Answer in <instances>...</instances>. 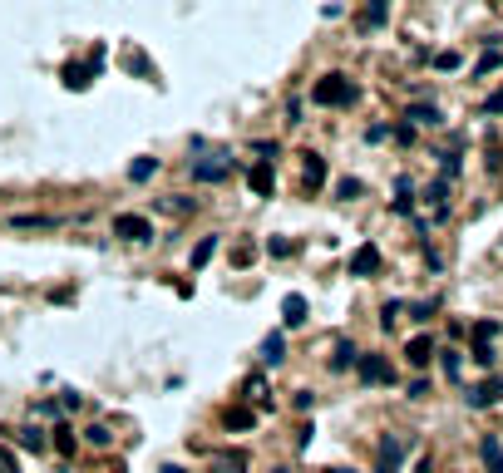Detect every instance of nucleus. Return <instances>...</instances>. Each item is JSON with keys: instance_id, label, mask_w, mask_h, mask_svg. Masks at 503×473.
Masks as SVG:
<instances>
[{"instance_id": "15", "label": "nucleus", "mask_w": 503, "mask_h": 473, "mask_svg": "<svg viewBox=\"0 0 503 473\" xmlns=\"http://www.w3.org/2000/svg\"><path fill=\"white\" fill-rule=\"evenodd\" d=\"M385 15H390V0H370V5H365V15H360V25H365V30H380V25H385Z\"/></svg>"}, {"instance_id": "39", "label": "nucleus", "mask_w": 503, "mask_h": 473, "mask_svg": "<svg viewBox=\"0 0 503 473\" xmlns=\"http://www.w3.org/2000/svg\"><path fill=\"white\" fill-rule=\"evenodd\" d=\"M326 473H350V469H326Z\"/></svg>"}, {"instance_id": "14", "label": "nucleus", "mask_w": 503, "mask_h": 473, "mask_svg": "<svg viewBox=\"0 0 503 473\" xmlns=\"http://www.w3.org/2000/svg\"><path fill=\"white\" fill-rule=\"evenodd\" d=\"M355 360H360V350H355V345H350V340H341V345H336V355H331V370H336V375H341V370H350V365H355Z\"/></svg>"}, {"instance_id": "1", "label": "nucleus", "mask_w": 503, "mask_h": 473, "mask_svg": "<svg viewBox=\"0 0 503 473\" xmlns=\"http://www.w3.org/2000/svg\"><path fill=\"white\" fill-rule=\"evenodd\" d=\"M311 104H321V108H346V104H355V84H350L346 74H326V79L311 89Z\"/></svg>"}, {"instance_id": "31", "label": "nucleus", "mask_w": 503, "mask_h": 473, "mask_svg": "<svg viewBox=\"0 0 503 473\" xmlns=\"http://www.w3.org/2000/svg\"><path fill=\"white\" fill-rule=\"evenodd\" d=\"M395 316H400V301H385V311H380V325H395Z\"/></svg>"}, {"instance_id": "34", "label": "nucleus", "mask_w": 503, "mask_h": 473, "mask_svg": "<svg viewBox=\"0 0 503 473\" xmlns=\"http://www.w3.org/2000/svg\"><path fill=\"white\" fill-rule=\"evenodd\" d=\"M484 113H503V89H499V94H489V104H484Z\"/></svg>"}, {"instance_id": "27", "label": "nucleus", "mask_w": 503, "mask_h": 473, "mask_svg": "<svg viewBox=\"0 0 503 473\" xmlns=\"http://www.w3.org/2000/svg\"><path fill=\"white\" fill-rule=\"evenodd\" d=\"M252 257H257V247H252V242H242V247H237V252H232V262H237V267H247V262H252Z\"/></svg>"}, {"instance_id": "5", "label": "nucleus", "mask_w": 503, "mask_h": 473, "mask_svg": "<svg viewBox=\"0 0 503 473\" xmlns=\"http://www.w3.org/2000/svg\"><path fill=\"white\" fill-rule=\"evenodd\" d=\"M380 272V252L365 242V247H355V257H350V277H375Z\"/></svg>"}, {"instance_id": "8", "label": "nucleus", "mask_w": 503, "mask_h": 473, "mask_svg": "<svg viewBox=\"0 0 503 473\" xmlns=\"http://www.w3.org/2000/svg\"><path fill=\"white\" fill-rule=\"evenodd\" d=\"M282 321H287V330L306 325V296H302V291H292V296L282 301Z\"/></svg>"}, {"instance_id": "25", "label": "nucleus", "mask_w": 503, "mask_h": 473, "mask_svg": "<svg viewBox=\"0 0 503 473\" xmlns=\"http://www.w3.org/2000/svg\"><path fill=\"white\" fill-rule=\"evenodd\" d=\"M494 335H499V321H479L474 325V340H494Z\"/></svg>"}, {"instance_id": "38", "label": "nucleus", "mask_w": 503, "mask_h": 473, "mask_svg": "<svg viewBox=\"0 0 503 473\" xmlns=\"http://www.w3.org/2000/svg\"><path fill=\"white\" fill-rule=\"evenodd\" d=\"M109 473H128V469H123V464H114V469H109Z\"/></svg>"}, {"instance_id": "21", "label": "nucleus", "mask_w": 503, "mask_h": 473, "mask_svg": "<svg viewBox=\"0 0 503 473\" xmlns=\"http://www.w3.org/2000/svg\"><path fill=\"white\" fill-rule=\"evenodd\" d=\"M84 439H89L94 449H109V444H114V434H109L104 424H89V429H84Z\"/></svg>"}, {"instance_id": "22", "label": "nucleus", "mask_w": 503, "mask_h": 473, "mask_svg": "<svg viewBox=\"0 0 503 473\" xmlns=\"http://www.w3.org/2000/svg\"><path fill=\"white\" fill-rule=\"evenodd\" d=\"M55 449H60V454H74V449H79V444H74V434H70V424H60V429H55Z\"/></svg>"}, {"instance_id": "11", "label": "nucleus", "mask_w": 503, "mask_h": 473, "mask_svg": "<svg viewBox=\"0 0 503 473\" xmlns=\"http://www.w3.org/2000/svg\"><path fill=\"white\" fill-rule=\"evenodd\" d=\"M404 355H409V365H429V355H434V335H414V340L404 345Z\"/></svg>"}, {"instance_id": "23", "label": "nucleus", "mask_w": 503, "mask_h": 473, "mask_svg": "<svg viewBox=\"0 0 503 473\" xmlns=\"http://www.w3.org/2000/svg\"><path fill=\"white\" fill-rule=\"evenodd\" d=\"M479 454H484V464H494V459H503V444L494 439V434H489V439L479 444Z\"/></svg>"}, {"instance_id": "17", "label": "nucleus", "mask_w": 503, "mask_h": 473, "mask_svg": "<svg viewBox=\"0 0 503 473\" xmlns=\"http://www.w3.org/2000/svg\"><path fill=\"white\" fill-rule=\"evenodd\" d=\"M404 118H414V123H429V128H434V123H444V118H439V108H434V104H414V108H409V113H404Z\"/></svg>"}, {"instance_id": "12", "label": "nucleus", "mask_w": 503, "mask_h": 473, "mask_svg": "<svg viewBox=\"0 0 503 473\" xmlns=\"http://www.w3.org/2000/svg\"><path fill=\"white\" fill-rule=\"evenodd\" d=\"M306 192H316L321 188V183H326V158H321V153H306Z\"/></svg>"}, {"instance_id": "4", "label": "nucleus", "mask_w": 503, "mask_h": 473, "mask_svg": "<svg viewBox=\"0 0 503 473\" xmlns=\"http://www.w3.org/2000/svg\"><path fill=\"white\" fill-rule=\"evenodd\" d=\"M355 370H360L365 384H390V379H395V370H390V360H385V355H360V360H355Z\"/></svg>"}, {"instance_id": "33", "label": "nucleus", "mask_w": 503, "mask_h": 473, "mask_svg": "<svg viewBox=\"0 0 503 473\" xmlns=\"http://www.w3.org/2000/svg\"><path fill=\"white\" fill-rule=\"evenodd\" d=\"M267 252H272V257H292V252H297V247H292V242H282V237H277V242H272V247H267Z\"/></svg>"}, {"instance_id": "40", "label": "nucleus", "mask_w": 503, "mask_h": 473, "mask_svg": "<svg viewBox=\"0 0 503 473\" xmlns=\"http://www.w3.org/2000/svg\"><path fill=\"white\" fill-rule=\"evenodd\" d=\"M272 473H287V469H272Z\"/></svg>"}, {"instance_id": "24", "label": "nucleus", "mask_w": 503, "mask_h": 473, "mask_svg": "<svg viewBox=\"0 0 503 473\" xmlns=\"http://www.w3.org/2000/svg\"><path fill=\"white\" fill-rule=\"evenodd\" d=\"M434 69H444V74H449V69H459V55H454V50H444V55H434Z\"/></svg>"}, {"instance_id": "7", "label": "nucleus", "mask_w": 503, "mask_h": 473, "mask_svg": "<svg viewBox=\"0 0 503 473\" xmlns=\"http://www.w3.org/2000/svg\"><path fill=\"white\" fill-rule=\"evenodd\" d=\"M247 188L257 192V197H272V188H277V173H272V163H257V168L247 173Z\"/></svg>"}, {"instance_id": "13", "label": "nucleus", "mask_w": 503, "mask_h": 473, "mask_svg": "<svg viewBox=\"0 0 503 473\" xmlns=\"http://www.w3.org/2000/svg\"><path fill=\"white\" fill-rule=\"evenodd\" d=\"M222 424H227V429H237V434H242V429H252V424H257V414H252V409H247V404H232V409H227V414H222Z\"/></svg>"}, {"instance_id": "16", "label": "nucleus", "mask_w": 503, "mask_h": 473, "mask_svg": "<svg viewBox=\"0 0 503 473\" xmlns=\"http://www.w3.org/2000/svg\"><path fill=\"white\" fill-rule=\"evenodd\" d=\"M212 252H217V237H202L198 247H193V272H202V267L212 262Z\"/></svg>"}, {"instance_id": "18", "label": "nucleus", "mask_w": 503, "mask_h": 473, "mask_svg": "<svg viewBox=\"0 0 503 473\" xmlns=\"http://www.w3.org/2000/svg\"><path fill=\"white\" fill-rule=\"evenodd\" d=\"M153 173H158V158H138V163L128 168V178H133V183H148Z\"/></svg>"}, {"instance_id": "37", "label": "nucleus", "mask_w": 503, "mask_h": 473, "mask_svg": "<svg viewBox=\"0 0 503 473\" xmlns=\"http://www.w3.org/2000/svg\"><path fill=\"white\" fill-rule=\"evenodd\" d=\"M489 469H494V473H503V459H494V464H489Z\"/></svg>"}, {"instance_id": "32", "label": "nucleus", "mask_w": 503, "mask_h": 473, "mask_svg": "<svg viewBox=\"0 0 503 473\" xmlns=\"http://www.w3.org/2000/svg\"><path fill=\"white\" fill-rule=\"evenodd\" d=\"M444 375H449V379L459 375V350H444Z\"/></svg>"}, {"instance_id": "2", "label": "nucleus", "mask_w": 503, "mask_h": 473, "mask_svg": "<svg viewBox=\"0 0 503 473\" xmlns=\"http://www.w3.org/2000/svg\"><path fill=\"white\" fill-rule=\"evenodd\" d=\"M114 237H123V242H153V222L138 217V212H118L114 217Z\"/></svg>"}, {"instance_id": "28", "label": "nucleus", "mask_w": 503, "mask_h": 473, "mask_svg": "<svg viewBox=\"0 0 503 473\" xmlns=\"http://www.w3.org/2000/svg\"><path fill=\"white\" fill-rule=\"evenodd\" d=\"M499 65H503V55H499V50H489V55L479 60V74H489V69H499Z\"/></svg>"}, {"instance_id": "30", "label": "nucleus", "mask_w": 503, "mask_h": 473, "mask_svg": "<svg viewBox=\"0 0 503 473\" xmlns=\"http://www.w3.org/2000/svg\"><path fill=\"white\" fill-rule=\"evenodd\" d=\"M434 306H439V301H419V306H409V311H414V321H429V316H434Z\"/></svg>"}, {"instance_id": "36", "label": "nucleus", "mask_w": 503, "mask_h": 473, "mask_svg": "<svg viewBox=\"0 0 503 473\" xmlns=\"http://www.w3.org/2000/svg\"><path fill=\"white\" fill-rule=\"evenodd\" d=\"M414 473H434V464H429V459H424V464H419V469H414Z\"/></svg>"}, {"instance_id": "35", "label": "nucleus", "mask_w": 503, "mask_h": 473, "mask_svg": "<svg viewBox=\"0 0 503 473\" xmlns=\"http://www.w3.org/2000/svg\"><path fill=\"white\" fill-rule=\"evenodd\" d=\"M0 473H15V459H10V449H0Z\"/></svg>"}, {"instance_id": "10", "label": "nucleus", "mask_w": 503, "mask_h": 473, "mask_svg": "<svg viewBox=\"0 0 503 473\" xmlns=\"http://www.w3.org/2000/svg\"><path fill=\"white\" fill-rule=\"evenodd\" d=\"M262 360H267V365H282V360H287V335H282V330H272V335L262 340Z\"/></svg>"}, {"instance_id": "6", "label": "nucleus", "mask_w": 503, "mask_h": 473, "mask_svg": "<svg viewBox=\"0 0 503 473\" xmlns=\"http://www.w3.org/2000/svg\"><path fill=\"white\" fill-rule=\"evenodd\" d=\"M499 394H503V379H484V384L469 389V409H489V404H499Z\"/></svg>"}, {"instance_id": "19", "label": "nucleus", "mask_w": 503, "mask_h": 473, "mask_svg": "<svg viewBox=\"0 0 503 473\" xmlns=\"http://www.w3.org/2000/svg\"><path fill=\"white\" fill-rule=\"evenodd\" d=\"M20 444H25V449H35V454H40V449H45V444H50V434H45V429H35V424H30V429H20Z\"/></svg>"}, {"instance_id": "20", "label": "nucleus", "mask_w": 503, "mask_h": 473, "mask_svg": "<svg viewBox=\"0 0 503 473\" xmlns=\"http://www.w3.org/2000/svg\"><path fill=\"white\" fill-rule=\"evenodd\" d=\"M242 394H247V399H257V404H267V379H262V375H252L247 384H242Z\"/></svg>"}, {"instance_id": "26", "label": "nucleus", "mask_w": 503, "mask_h": 473, "mask_svg": "<svg viewBox=\"0 0 503 473\" xmlns=\"http://www.w3.org/2000/svg\"><path fill=\"white\" fill-rule=\"evenodd\" d=\"M474 360H479V365H494V345H489V340H474Z\"/></svg>"}, {"instance_id": "9", "label": "nucleus", "mask_w": 503, "mask_h": 473, "mask_svg": "<svg viewBox=\"0 0 503 473\" xmlns=\"http://www.w3.org/2000/svg\"><path fill=\"white\" fill-rule=\"evenodd\" d=\"M193 178H198V183H222V178H232V158H222V163H193Z\"/></svg>"}, {"instance_id": "3", "label": "nucleus", "mask_w": 503, "mask_h": 473, "mask_svg": "<svg viewBox=\"0 0 503 473\" xmlns=\"http://www.w3.org/2000/svg\"><path fill=\"white\" fill-rule=\"evenodd\" d=\"M99 65H104V50L89 55V65H65V69H60L65 89H89V74H99Z\"/></svg>"}, {"instance_id": "29", "label": "nucleus", "mask_w": 503, "mask_h": 473, "mask_svg": "<svg viewBox=\"0 0 503 473\" xmlns=\"http://www.w3.org/2000/svg\"><path fill=\"white\" fill-rule=\"evenodd\" d=\"M336 192H341V197H360V183H355V178H341Z\"/></svg>"}]
</instances>
